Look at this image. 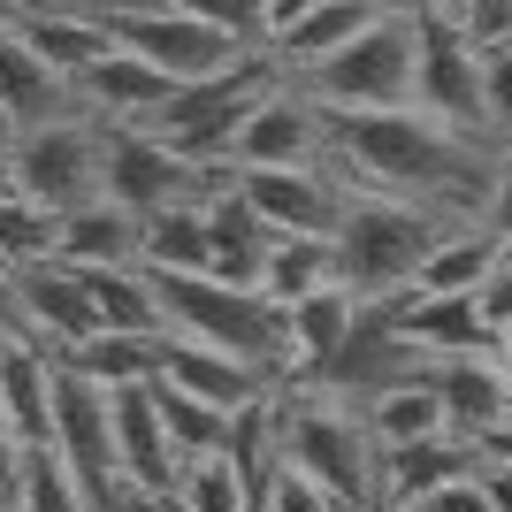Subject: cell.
Returning <instances> with one entry per match:
<instances>
[{
	"instance_id": "obj_1",
	"label": "cell",
	"mask_w": 512,
	"mask_h": 512,
	"mask_svg": "<svg viewBox=\"0 0 512 512\" xmlns=\"http://www.w3.org/2000/svg\"><path fill=\"white\" fill-rule=\"evenodd\" d=\"M321 146H329V169L344 184L421 199V207L451 214V222H482V199H490L497 161H505L497 138L444 130V123H428L421 107H344V115H321Z\"/></svg>"
},
{
	"instance_id": "obj_2",
	"label": "cell",
	"mask_w": 512,
	"mask_h": 512,
	"mask_svg": "<svg viewBox=\"0 0 512 512\" xmlns=\"http://www.w3.org/2000/svg\"><path fill=\"white\" fill-rule=\"evenodd\" d=\"M283 413H276V451L283 467L306 474L337 512L375 505V436H367L360 406H344L314 383H276Z\"/></svg>"
},
{
	"instance_id": "obj_3",
	"label": "cell",
	"mask_w": 512,
	"mask_h": 512,
	"mask_svg": "<svg viewBox=\"0 0 512 512\" xmlns=\"http://www.w3.org/2000/svg\"><path fill=\"white\" fill-rule=\"evenodd\" d=\"M451 230V214L421 207V199H398V192H367L352 184V207L337 222V283H352L360 299H398L413 283L428 253H436V237Z\"/></svg>"
},
{
	"instance_id": "obj_4",
	"label": "cell",
	"mask_w": 512,
	"mask_h": 512,
	"mask_svg": "<svg viewBox=\"0 0 512 512\" xmlns=\"http://www.w3.org/2000/svg\"><path fill=\"white\" fill-rule=\"evenodd\" d=\"M413 54H421V31H413V8H383L360 39H344L337 54H321L314 69H299L291 85L321 107V115H344V107H413Z\"/></svg>"
},
{
	"instance_id": "obj_5",
	"label": "cell",
	"mask_w": 512,
	"mask_h": 512,
	"mask_svg": "<svg viewBox=\"0 0 512 512\" xmlns=\"http://www.w3.org/2000/svg\"><path fill=\"white\" fill-rule=\"evenodd\" d=\"M291 69L276 62V46H245L230 69H214V77H192V85H176L169 92V107L153 115V138H169L184 161H230V138H237V123L253 115L268 92L283 85Z\"/></svg>"
},
{
	"instance_id": "obj_6",
	"label": "cell",
	"mask_w": 512,
	"mask_h": 512,
	"mask_svg": "<svg viewBox=\"0 0 512 512\" xmlns=\"http://www.w3.org/2000/svg\"><path fill=\"white\" fill-rule=\"evenodd\" d=\"M237 169L230 161H184L169 138H153L146 123H100V192L123 199L130 214L153 207H207L214 192H230Z\"/></svg>"
},
{
	"instance_id": "obj_7",
	"label": "cell",
	"mask_w": 512,
	"mask_h": 512,
	"mask_svg": "<svg viewBox=\"0 0 512 512\" xmlns=\"http://www.w3.org/2000/svg\"><path fill=\"white\" fill-rule=\"evenodd\" d=\"M46 444L62 451V467L85 482V497L100 512H115V497L138 490V482H123V459H115V390L77 375L69 360H54V428H46Z\"/></svg>"
},
{
	"instance_id": "obj_8",
	"label": "cell",
	"mask_w": 512,
	"mask_h": 512,
	"mask_svg": "<svg viewBox=\"0 0 512 512\" xmlns=\"http://www.w3.org/2000/svg\"><path fill=\"white\" fill-rule=\"evenodd\" d=\"M115 46L138 54L146 69H161L169 85H192V77H214V69H230L245 54V39L230 31H214L207 16H192L184 0H138V8H115L107 16Z\"/></svg>"
},
{
	"instance_id": "obj_9",
	"label": "cell",
	"mask_w": 512,
	"mask_h": 512,
	"mask_svg": "<svg viewBox=\"0 0 512 512\" xmlns=\"http://www.w3.org/2000/svg\"><path fill=\"white\" fill-rule=\"evenodd\" d=\"M16 199L46 214L92 207L100 199V123L92 115H54V123L16 130Z\"/></svg>"
},
{
	"instance_id": "obj_10",
	"label": "cell",
	"mask_w": 512,
	"mask_h": 512,
	"mask_svg": "<svg viewBox=\"0 0 512 512\" xmlns=\"http://www.w3.org/2000/svg\"><path fill=\"white\" fill-rule=\"evenodd\" d=\"M413 31H421V54H413V107L444 130H467V138H490V100H482V46L444 16H421L413 8Z\"/></svg>"
},
{
	"instance_id": "obj_11",
	"label": "cell",
	"mask_w": 512,
	"mask_h": 512,
	"mask_svg": "<svg viewBox=\"0 0 512 512\" xmlns=\"http://www.w3.org/2000/svg\"><path fill=\"white\" fill-rule=\"evenodd\" d=\"M237 192L283 237H337L344 207H352V184L329 161H314V169H237Z\"/></svg>"
},
{
	"instance_id": "obj_12",
	"label": "cell",
	"mask_w": 512,
	"mask_h": 512,
	"mask_svg": "<svg viewBox=\"0 0 512 512\" xmlns=\"http://www.w3.org/2000/svg\"><path fill=\"white\" fill-rule=\"evenodd\" d=\"M314 161H329V146H321V107L283 77V85L237 123L230 169H314Z\"/></svg>"
},
{
	"instance_id": "obj_13",
	"label": "cell",
	"mask_w": 512,
	"mask_h": 512,
	"mask_svg": "<svg viewBox=\"0 0 512 512\" xmlns=\"http://www.w3.org/2000/svg\"><path fill=\"white\" fill-rule=\"evenodd\" d=\"M8 283H16V306H23L31 344L69 352V344L100 337V306H92V291H85L77 268H62V260H31V268H16Z\"/></svg>"
},
{
	"instance_id": "obj_14",
	"label": "cell",
	"mask_w": 512,
	"mask_h": 512,
	"mask_svg": "<svg viewBox=\"0 0 512 512\" xmlns=\"http://www.w3.org/2000/svg\"><path fill=\"white\" fill-rule=\"evenodd\" d=\"M428 383L444 398V428L467 436V444H490L512 421V383L497 367V344L490 352H459V360H428Z\"/></svg>"
},
{
	"instance_id": "obj_15",
	"label": "cell",
	"mask_w": 512,
	"mask_h": 512,
	"mask_svg": "<svg viewBox=\"0 0 512 512\" xmlns=\"http://www.w3.org/2000/svg\"><path fill=\"white\" fill-rule=\"evenodd\" d=\"M69 92H77V115H92V123H153L161 107H169V77L161 69H146L138 54H123V46H107L92 69H77L69 77Z\"/></svg>"
},
{
	"instance_id": "obj_16",
	"label": "cell",
	"mask_w": 512,
	"mask_h": 512,
	"mask_svg": "<svg viewBox=\"0 0 512 512\" xmlns=\"http://www.w3.org/2000/svg\"><path fill=\"white\" fill-rule=\"evenodd\" d=\"M390 321V337H406L428 360H459V352H490V321L474 299H428V291H398V299H375Z\"/></svg>"
},
{
	"instance_id": "obj_17",
	"label": "cell",
	"mask_w": 512,
	"mask_h": 512,
	"mask_svg": "<svg viewBox=\"0 0 512 512\" xmlns=\"http://www.w3.org/2000/svg\"><path fill=\"white\" fill-rule=\"evenodd\" d=\"M482 467V444H467V436H421V444H398V451H375V505L406 512L413 497L444 490V482H467V474Z\"/></svg>"
},
{
	"instance_id": "obj_18",
	"label": "cell",
	"mask_w": 512,
	"mask_h": 512,
	"mask_svg": "<svg viewBox=\"0 0 512 512\" xmlns=\"http://www.w3.org/2000/svg\"><path fill=\"white\" fill-rule=\"evenodd\" d=\"M360 306H367V299L352 291V283H321V291H306V299L276 306V314H283V352H291V367H283V375H314V367L337 360V344L352 337ZM283 375H276V383H283Z\"/></svg>"
},
{
	"instance_id": "obj_19",
	"label": "cell",
	"mask_w": 512,
	"mask_h": 512,
	"mask_svg": "<svg viewBox=\"0 0 512 512\" xmlns=\"http://www.w3.org/2000/svg\"><path fill=\"white\" fill-rule=\"evenodd\" d=\"M161 383L192 390V398H207V406H245V398H260V390L276 383L268 367L237 360V352H222V344H192V337H169L161 344Z\"/></svg>"
},
{
	"instance_id": "obj_20",
	"label": "cell",
	"mask_w": 512,
	"mask_h": 512,
	"mask_svg": "<svg viewBox=\"0 0 512 512\" xmlns=\"http://www.w3.org/2000/svg\"><path fill=\"white\" fill-rule=\"evenodd\" d=\"M115 459H123V482H138V490H169L176 482V444L169 428H161V406H153V383H123L115 390Z\"/></svg>"
},
{
	"instance_id": "obj_21",
	"label": "cell",
	"mask_w": 512,
	"mask_h": 512,
	"mask_svg": "<svg viewBox=\"0 0 512 512\" xmlns=\"http://www.w3.org/2000/svg\"><path fill=\"white\" fill-rule=\"evenodd\" d=\"M16 39L39 54L46 69H62V77H77V69H92L115 46V31H107V16H92V8H62V0H31L16 23Z\"/></svg>"
},
{
	"instance_id": "obj_22",
	"label": "cell",
	"mask_w": 512,
	"mask_h": 512,
	"mask_svg": "<svg viewBox=\"0 0 512 512\" xmlns=\"http://www.w3.org/2000/svg\"><path fill=\"white\" fill-rule=\"evenodd\" d=\"M0 413L23 436V451L46 444V428H54V352L46 344L0 337Z\"/></svg>"
},
{
	"instance_id": "obj_23",
	"label": "cell",
	"mask_w": 512,
	"mask_h": 512,
	"mask_svg": "<svg viewBox=\"0 0 512 512\" xmlns=\"http://www.w3.org/2000/svg\"><path fill=\"white\" fill-rule=\"evenodd\" d=\"M54 260L62 268H130L138 260V214L107 192L92 207H69L62 230H54Z\"/></svg>"
},
{
	"instance_id": "obj_24",
	"label": "cell",
	"mask_w": 512,
	"mask_h": 512,
	"mask_svg": "<svg viewBox=\"0 0 512 512\" xmlns=\"http://www.w3.org/2000/svg\"><path fill=\"white\" fill-rule=\"evenodd\" d=\"M69 107H77V92H69L62 69H46L16 31H0V115H8L16 130H31V123L69 115Z\"/></svg>"
},
{
	"instance_id": "obj_25",
	"label": "cell",
	"mask_w": 512,
	"mask_h": 512,
	"mask_svg": "<svg viewBox=\"0 0 512 512\" xmlns=\"http://www.w3.org/2000/svg\"><path fill=\"white\" fill-rule=\"evenodd\" d=\"M497 253H505V245H497L482 222H451V230L436 237V253L413 268L406 291H428V299H474V291H482V276L497 268Z\"/></svg>"
},
{
	"instance_id": "obj_26",
	"label": "cell",
	"mask_w": 512,
	"mask_h": 512,
	"mask_svg": "<svg viewBox=\"0 0 512 512\" xmlns=\"http://www.w3.org/2000/svg\"><path fill=\"white\" fill-rule=\"evenodd\" d=\"M383 8H398V0H321V8H306L299 23H283L268 46H276V62L299 77V69H314L321 54H337L344 39H360V31L383 16Z\"/></svg>"
},
{
	"instance_id": "obj_27",
	"label": "cell",
	"mask_w": 512,
	"mask_h": 512,
	"mask_svg": "<svg viewBox=\"0 0 512 512\" xmlns=\"http://www.w3.org/2000/svg\"><path fill=\"white\" fill-rule=\"evenodd\" d=\"M260 253H268V222L245 207V192H237V184H230V192H214V199H207V276L245 283V291H253Z\"/></svg>"
},
{
	"instance_id": "obj_28",
	"label": "cell",
	"mask_w": 512,
	"mask_h": 512,
	"mask_svg": "<svg viewBox=\"0 0 512 512\" xmlns=\"http://www.w3.org/2000/svg\"><path fill=\"white\" fill-rule=\"evenodd\" d=\"M321 283H337V245H329V237H283V230H268V253H260V276H253L260 299L291 306V299H306V291H321Z\"/></svg>"
},
{
	"instance_id": "obj_29",
	"label": "cell",
	"mask_w": 512,
	"mask_h": 512,
	"mask_svg": "<svg viewBox=\"0 0 512 512\" xmlns=\"http://www.w3.org/2000/svg\"><path fill=\"white\" fill-rule=\"evenodd\" d=\"M360 421L375 436V451H398V444H421V436H444V398H436L428 375H413V383H390L375 398H360Z\"/></svg>"
},
{
	"instance_id": "obj_30",
	"label": "cell",
	"mask_w": 512,
	"mask_h": 512,
	"mask_svg": "<svg viewBox=\"0 0 512 512\" xmlns=\"http://www.w3.org/2000/svg\"><path fill=\"white\" fill-rule=\"evenodd\" d=\"M100 306V329H130V337H169V321H161V291L153 276L130 260V268H77Z\"/></svg>"
},
{
	"instance_id": "obj_31",
	"label": "cell",
	"mask_w": 512,
	"mask_h": 512,
	"mask_svg": "<svg viewBox=\"0 0 512 512\" xmlns=\"http://www.w3.org/2000/svg\"><path fill=\"white\" fill-rule=\"evenodd\" d=\"M138 268L199 276V268H207V207H153V214H138Z\"/></svg>"
},
{
	"instance_id": "obj_32",
	"label": "cell",
	"mask_w": 512,
	"mask_h": 512,
	"mask_svg": "<svg viewBox=\"0 0 512 512\" xmlns=\"http://www.w3.org/2000/svg\"><path fill=\"white\" fill-rule=\"evenodd\" d=\"M161 344H169V337L100 329V337L69 344V352H54V360H69L77 375H92V383H107V390H123V383H153V375H161Z\"/></svg>"
},
{
	"instance_id": "obj_33",
	"label": "cell",
	"mask_w": 512,
	"mask_h": 512,
	"mask_svg": "<svg viewBox=\"0 0 512 512\" xmlns=\"http://www.w3.org/2000/svg\"><path fill=\"white\" fill-rule=\"evenodd\" d=\"M153 406H161V428H169L176 459H207V451H222V436H230V413L192 398V390H176V383H161V375H153Z\"/></svg>"
},
{
	"instance_id": "obj_34",
	"label": "cell",
	"mask_w": 512,
	"mask_h": 512,
	"mask_svg": "<svg viewBox=\"0 0 512 512\" xmlns=\"http://www.w3.org/2000/svg\"><path fill=\"white\" fill-rule=\"evenodd\" d=\"M16 512H100L85 497V482L62 467V451L39 444V451H23V482H16Z\"/></svg>"
},
{
	"instance_id": "obj_35",
	"label": "cell",
	"mask_w": 512,
	"mask_h": 512,
	"mask_svg": "<svg viewBox=\"0 0 512 512\" xmlns=\"http://www.w3.org/2000/svg\"><path fill=\"white\" fill-rule=\"evenodd\" d=\"M54 230H62V214L31 207V199L0 192V268L16 276V268H31V260H54Z\"/></svg>"
},
{
	"instance_id": "obj_36",
	"label": "cell",
	"mask_w": 512,
	"mask_h": 512,
	"mask_svg": "<svg viewBox=\"0 0 512 512\" xmlns=\"http://www.w3.org/2000/svg\"><path fill=\"white\" fill-rule=\"evenodd\" d=\"M169 497H184V512H245V474L230 467V451H207L176 467Z\"/></svg>"
},
{
	"instance_id": "obj_37",
	"label": "cell",
	"mask_w": 512,
	"mask_h": 512,
	"mask_svg": "<svg viewBox=\"0 0 512 512\" xmlns=\"http://www.w3.org/2000/svg\"><path fill=\"white\" fill-rule=\"evenodd\" d=\"M482 100H490V138L512 153V39L482 46Z\"/></svg>"
},
{
	"instance_id": "obj_38",
	"label": "cell",
	"mask_w": 512,
	"mask_h": 512,
	"mask_svg": "<svg viewBox=\"0 0 512 512\" xmlns=\"http://www.w3.org/2000/svg\"><path fill=\"white\" fill-rule=\"evenodd\" d=\"M192 16H207L214 31H230L245 46H268V16H260V0H184Z\"/></svg>"
},
{
	"instance_id": "obj_39",
	"label": "cell",
	"mask_w": 512,
	"mask_h": 512,
	"mask_svg": "<svg viewBox=\"0 0 512 512\" xmlns=\"http://www.w3.org/2000/svg\"><path fill=\"white\" fill-rule=\"evenodd\" d=\"M260 512H337V505H329V497H321L306 474L276 467V474H268V490H260Z\"/></svg>"
},
{
	"instance_id": "obj_40",
	"label": "cell",
	"mask_w": 512,
	"mask_h": 512,
	"mask_svg": "<svg viewBox=\"0 0 512 512\" xmlns=\"http://www.w3.org/2000/svg\"><path fill=\"white\" fill-rule=\"evenodd\" d=\"M474 306H482V321H490V337H512V245L497 253V268H490V276H482Z\"/></svg>"
},
{
	"instance_id": "obj_41",
	"label": "cell",
	"mask_w": 512,
	"mask_h": 512,
	"mask_svg": "<svg viewBox=\"0 0 512 512\" xmlns=\"http://www.w3.org/2000/svg\"><path fill=\"white\" fill-rule=\"evenodd\" d=\"M406 512H490V497H482V467H474L467 482H444V490H428V497H413Z\"/></svg>"
},
{
	"instance_id": "obj_42",
	"label": "cell",
	"mask_w": 512,
	"mask_h": 512,
	"mask_svg": "<svg viewBox=\"0 0 512 512\" xmlns=\"http://www.w3.org/2000/svg\"><path fill=\"white\" fill-rule=\"evenodd\" d=\"M482 230H490L497 245H512V153L497 161V184H490V199H482Z\"/></svg>"
},
{
	"instance_id": "obj_43",
	"label": "cell",
	"mask_w": 512,
	"mask_h": 512,
	"mask_svg": "<svg viewBox=\"0 0 512 512\" xmlns=\"http://www.w3.org/2000/svg\"><path fill=\"white\" fill-rule=\"evenodd\" d=\"M459 31H467L474 46H490V39H512V0H474Z\"/></svg>"
},
{
	"instance_id": "obj_44",
	"label": "cell",
	"mask_w": 512,
	"mask_h": 512,
	"mask_svg": "<svg viewBox=\"0 0 512 512\" xmlns=\"http://www.w3.org/2000/svg\"><path fill=\"white\" fill-rule=\"evenodd\" d=\"M482 497H490V512H512V459L482 451Z\"/></svg>"
},
{
	"instance_id": "obj_45",
	"label": "cell",
	"mask_w": 512,
	"mask_h": 512,
	"mask_svg": "<svg viewBox=\"0 0 512 512\" xmlns=\"http://www.w3.org/2000/svg\"><path fill=\"white\" fill-rule=\"evenodd\" d=\"M306 8H321V0H260V16H268V39H276L283 23H299Z\"/></svg>"
},
{
	"instance_id": "obj_46",
	"label": "cell",
	"mask_w": 512,
	"mask_h": 512,
	"mask_svg": "<svg viewBox=\"0 0 512 512\" xmlns=\"http://www.w3.org/2000/svg\"><path fill=\"white\" fill-rule=\"evenodd\" d=\"M0 192H16V123L0 115Z\"/></svg>"
},
{
	"instance_id": "obj_47",
	"label": "cell",
	"mask_w": 512,
	"mask_h": 512,
	"mask_svg": "<svg viewBox=\"0 0 512 512\" xmlns=\"http://www.w3.org/2000/svg\"><path fill=\"white\" fill-rule=\"evenodd\" d=\"M406 8H421V16H444V23H467L474 0H406Z\"/></svg>"
},
{
	"instance_id": "obj_48",
	"label": "cell",
	"mask_w": 512,
	"mask_h": 512,
	"mask_svg": "<svg viewBox=\"0 0 512 512\" xmlns=\"http://www.w3.org/2000/svg\"><path fill=\"white\" fill-rule=\"evenodd\" d=\"M497 367H505V383H512V337H497Z\"/></svg>"
},
{
	"instance_id": "obj_49",
	"label": "cell",
	"mask_w": 512,
	"mask_h": 512,
	"mask_svg": "<svg viewBox=\"0 0 512 512\" xmlns=\"http://www.w3.org/2000/svg\"><path fill=\"white\" fill-rule=\"evenodd\" d=\"M360 512H390V505H360Z\"/></svg>"
}]
</instances>
